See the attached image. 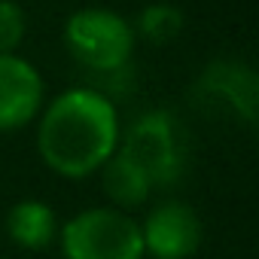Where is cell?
Returning a JSON list of instances; mask_svg holds the SVG:
<instances>
[{"mask_svg": "<svg viewBox=\"0 0 259 259\" xmlns=\"http://www.w3.org/2000/svg\"><path fill=\"white\" fill-rule=\"evenodd\" d=\"M119 135L116 104L89 85L55 95L37 116L40 162L64 180L98 174V168L119 150Z\"/></svg>", "mask_w": 259, "mask_h": 259, "instance_id": "obj_1", "label": "cell"}, {"mask_svg": "<svg viewBox=\"0 0 259 259\" xmlns=\"http://www.w3.org/2000/svg\"><path fill=\"white\" fill-rule=\"evenodd\" d=\"M135 28L122 13L82 7L64 22V46L76 64L92 73H119L135 55Z\"/></svg>", "mask_w": 259, "mask_h": 259, "instance_id": "obj_2", "label": "cell"}, {"mask_svg": "<svg viewBox=\"0 0 259 259\" xmlns=\"http://www.w3.org/2000/svg\"><path fill=\"white\" fill-rule=\"evenodd\" d=\"M64 259H144L141 223L116 207H85L58 226Z\"/></svg>", "mask_w": 259, "mask_h": 259, "instance_id": "obj_3", "label": "cell"}, {"mask_svg": "<svg viewBox=\"0 0 259 259\" xmlns=\"http://www.w3.org/2000/svg\"><path fill=\"white\" fill-rule=\"evenodd\" d=\"M119 153L147 171L153 186H174L186 171V132L171 110H147L119 135Z\"/></svg>", "mask_w": 259, "mask_h": 259, "instance_id": "obj_4", "label": "cell"}, {"mask_svg": "<svg viewBox=\"0 0 259 259\" xmlns=\"http://www.w3.org/2000/svg\"><path fill=\"white\" fill-rule=\"evenodd\" d=\"M201 220L186 201H162L147 210L141 223L144 256L153 259H192L201 247Z\"/></svg>", "mask_w": 259, "mask_h": 259, "instance_id": "obj_5", "label": "cell"}, {"mask_svg": "<svg viewBox=\"0 0 259 259\" xmlns=\"http://www.w3.org/2000/svg\"><path fill=\"white\" fill-rule=\"evenodd\" d=\"M46 101L40 70L19 52H0V135L31 125Z\"/></svg>", "mask_w": 259, "mask_h": 259, "instance_id": "obj_6", "label": "cell"}, {"mask_svg": "<svg viewBox=\"0 0 259 259\" xmlns=\"http://www.w3.org/2000/svg\"><path fill=\"white\" fill-rule=\"evenodd\" d=\"M198 92L207 98L223 101L229 110H235V116L247 125L256 122V110H259V76L250 64L235 61V58H220L213 64L204 67L201 79H198Z\"/></svg>", "mask_w": 259, "mask_h": 259, "instance_id": "obj_7", "label": "cell"}, {"mask_svg": "<svg viewBox=\"0 0 259 259\" xmlns=\"http://www.w3.org/2000/svg\"><path fill=\"white\" fill-rule=\"evenodd\" d=\"M101 189L110 201V207L116 210H125V213H132L138 207H144L153 195V180L147 177V171L141 165H135L132 159H128L125 153H113L101 168Z\"/></svg>", "mask_w": 259, "mask_h": 259, "instance_id": "obj_8", "label": "cell"}, {"mask_svg": "<svg viewBox=\"0 0 259 259\" xmlns=\"http://www.w3.org/2000/svg\"><path fill=\"white\" fill-rule=\"evenodd\" d=\"M7 235L25 250H46L58 238V217L40 198L16 201L7 210Z\"/></svg>", "mask_w": 259, "mask_h": 259, "instance_id": "obj_9", "label": "cell"}, {"mask_svg": "<svg viewBox=\"0 0 259 259\" xmlns=\"http://www.w3.org/2000/svg\"><path fill=\"white\" fill-rule=\"evenodd\" d=\"M183 25H186L183 10L159 0V4H147L138 13V22L132 28H135V37H144L153 46H165V43H174L183 34Z\"/></svg>", "mask_w": 259, "mask_h": 259, "instance_id": "obj_10", "label": "cell"}, {"mask_svg": "<svg viewBox=\"0 0 259 259\" xmlns=\"http://www.w3.org/2000/svg\"><path fill=\"white\" fill-rule=\"evenodd\" d=\"M28 34L25 10L16 0H0V52H19Z\"/></svg>", "mask_w": 259, "mask_h": 259, "instance_id": "obj_11", "label": "cell"}]
</instances>
